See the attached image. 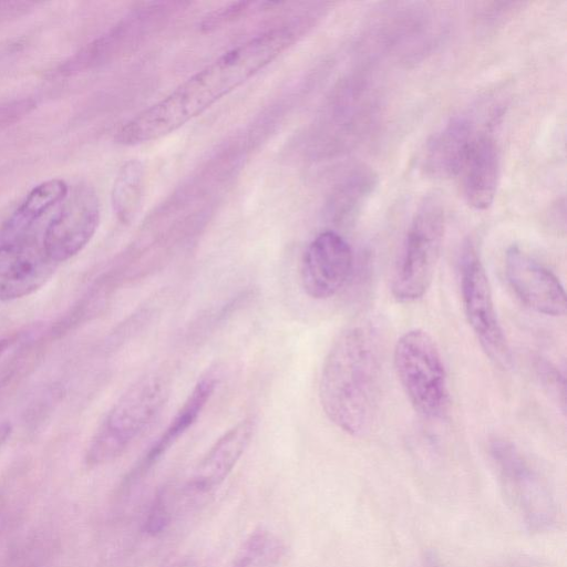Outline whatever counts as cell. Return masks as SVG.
Masks as SVG:
<instances>
[{
  "instance_id": "2",
  "label": "cell",
  "mask_w": 567,
  "mask_h": 567,
  "mask_svg": "<svg viewBox=\"0 0 567 567\" xmlns=\"http://www.w3.org/2000/svg\"><path fill=\"white\" fill-rule=\"evenodd\" d=\"M380 351L365 326L343 330L329 349L319 379L323 413L342 432L367 433L377 416L380 396Z\"/></svg>"
},
{
  "instance_id": "25",
  "label": "cell",
  "mask_w": 567,
  "mask_h": 567,
  "mask_svg": "<svg viewBox=\"0 0 567 567\" xmlns=\"http://www.w3.org/2000/svg\"><path fill=\"white\" fill-rule=\"evenodd\" d=\"M34 109L30 99L14 100L0 104V131L14 124Z\"/></svg>"
},
{
  "instance_id": "27",
  "label": "cell",
  "mask_w": 567,
  "mask_h": 567,
  "mask_svg": "<svg viewBox=\"0 0 567 567\" xmlns=\"http://www.w3.org/2000/svg\"><path fill=\"white\" fill-rule=\"evenodd\" d=\"M540 374L544 378L545 385L550 386V390L554 392V395L565 404V391H564V378L559 374V371L556 370L555 367L550 365L548 362L540 363L539 367Z\"/></svg>"
},
{
  "instance_id": "14",
  "label": "cell",
  "mask_w": 567,
  "mask_h": 567,
  "mask_svg": "<svg viewBox=\"0 0 567 567\" xmlns=\"http://www.w3.org/2000/svg\"><path fill=\"white\" fill-rule=\"evenodd\" d=\"M56 264L43 247L24 239L0 245V301L27 297L53 275Z\"/></svg>"
},
{
  "instance_id": "3",
  "label": "cell",
  "mask_w": 567,
  "mask_h": 567,
  "mask_svg": "<svg viewBox=\"0 0 567 567\" xmlns=\"http://www.w3.org/2000/svg\"><path fill=\"white\" fill-rule=\"evenodd\" d=\"M168 393V381L161 373H147L136 380L112 405L92 436L86 464L99 466L122 455L154 422Z\"/></svg>"
},
{
  "instance_id": "15",
  "label": "cell",
  "mask_w": 567,
  "mask_h": 567,
  "mask_svg": "<svg viewBox=\"0 0 567 567\" xmlns=\"http://www.w3.org/2000/svg\"><path fill=\"white\" fill-rule=\"evenodd\" d=\"M254 434V421L244 419L227 430L195 466L187 489L205 494L218 487L230 474Z\"/></svg>"
},
{
  "instance_id": "8",
  "label": "cell",
  "mask_w": 567,
  "mask_h": 567,
  "mask_svg": "<svg viewBox=\"0 0 567 567\" xmlns=\"http://www.w3.org/2000/svg\"><path fill=\"white\" fill-rule=\"evenodd\" d=\"M460 274L463 309L468 324L486 355L501 368H508L512 359L509 347L496 315L487 274L472 240L462 247Z\"/></svg>"
},
{
  "instance_id": "4",
  "label": "cell",
  "mask_w": 567,
  "mask_h": 567,
  "mask_svg": "<svg viewBox=\"0 0 567 567\" xmlns=\"http://www.w3.org/2000/svg\"><path fill=\"white\" fill-rule=\"evenodd\" d=\"M488 453L505 501L530 533H544L557 520V502L547 477L513 442L494 439Z\"/></svg>"
},
{
  "instance_id": "28",
  "label": "cell",
  "mask_w": 567,
  "mask_h": 567,
  "mask_svg": "<svg viewBox=\"0 0 567 567\" xmlns=\"http://www.w3.org/2000/svg\"><path fill=\"white\" fill-rule=\"evenodd\" d=\"M37 4L29 1H0V23L31 12Z\"/></svg>"
},
{
  "instance_id": "31",
  "label": "cell",
  "mask_w": 567,
  "mask_h": 567,
  "mask_svg": "<svg viewBox=\"0 0 567 567\" xmlns=\"http://www.w3.org/2000/svg\"><path fill=\"white\" fill-rule=\"evenodd\" d=\"M16 339L13 337L4 338L0 340V354L6 351V349L13 343Z\"/></svg>"
},
{
  "instance_id": "9",
  "label": "cell",
  "mask_w": 567,
  "mask_h": 567,
  "mask_svg": "<svg viewBox=\"0 0 567 567\" xmlns=\"http://www.w3.org/2000/svg\"><path fill=\"white\" fill-rule=\"evenodd\" d=\"M380 114V96L367 71L347 78L337 90L329 115V144L344 152L361 144L372 132Z\"/></svg>"
},
{
  "instance_id": "29",
  "label": "cell",
  "mask_w": 567,
  "mask_h": 567,
  "mask_svg": "<svg viewBox=\"0 0 567 567\" xmlns=\"http://www.w3.org/2000/svg\"><path fill=\"white\" fill-rule=\"evenodd\" d=\"M164 567H197L196 561L190 557H181L165 565Z\"/></svg>"
},
{
  "instance_id": "17",
  "label": "cell",
  "mask_w": 567,
  "mask_h": 567,
  "mask_svg": "<svg viewBox=\"0 0 567 567\" xmlns=\"http://www.w3.org/2000/svg\"><path fill=\"white\" fill-rule=\"evenodd\" d=\"M217 375H203L172 419L162 435L154 442L142 460L130 472L124 487L131 488L171 449V446L196 422L217 386Z\"/></svg>"
},
{
  "instance_id": "12",
  "label": "cell",
  "mask_w": 567,
  "mask_h": 567,
  "mask_svg": "<svg viewBox=\"0 0 567 567\" xmlns=\"http://www.w3.org/2000/svg\"><path fill=\"white\" fill-rule=\"evenodd\" d=\"M353 270V252L337 231L324 230L307 246L300 264V281L313 299H328L347 284Z\"/></svg>"
},
{
  "instance_id": "18",
  "label": "cell",
  "mask_w": 567,
  "mask_h": 567,
  "mask_svg": "<svg viewBox=\"0 0 567 567\" xmlns=\"http://www.w3.org/2000/svg\"><path fill=\"white\" fill-rule=\"evenodd\" d=\"M501 172V155L495 140L487 133L477 135L463 165V194L476 210L494 202Z\"/></svg>"
},
{
  "instance_id": "1",
  "label": "cell",
  "mask_w": 567,
  "mask_h": 567,
  "mask_svg": "<svg viewBox=\"0 0 567 567\" xmlns=\"http://www.w3.org/2000/svg\"><path fill=\"white\" fill-rule=\"evenodd\" d=\"M297 38L295 29L278 27L226 51L127 121L116 132V143L135 146L177 131L269 65Z\"/></svg>"
},
{
  "instance_id": "30",
  "label": "cell",
  "mask_w": 567,
  "mask_h": 567,
  "mask_svg": "<svg viewBox=\"0 0 567 567\" xmlns=\"http://www.w3.org/2000/svg\"><path fill=\"white\" fill-rule=\"evenodd\" d=\"M12 432V426L9 422H0V449L7 442Z\"/></svg>"
},
{
  "instance_id": "6",
  "label": "cell",
  "mask_w": 567,
  "mask_h": 567,
  "mask_svg": "<svg viewBox=\"0 0 567 567\" xmlns=\"http://www.w3.org/2000/svg\"><path fill=\"white\" fill-rule=\"evenodd\" d=\"M442 31V20L429 3L386 2L373 13L364 39L372 52L409 62L429 53Z\"/></svg>"
},
{
  "instance_id": "11",
  "label": "cell",
  "mask_w": 567,
  "mask_h": 567,
  "mask_svg": "<svg viewBox=\"0 0 567 567\" xmlns=\"http://www.w3.org/2000/svg\"><path fill=\"white\" fill-rule=\"evenodd\" d=\"M168 2L146 3L131 12L106 33L93 40L56 69L61 76L75 75L102 65L124 51L157 25L169 12Z\"/></svg>"
},
{
  "instance_id": "16",
  "label": "cell",
  "mask_w": 567,
  "mask_h": 567,
  "mask_svg": "<svg viewBox=\"0 0 567 567\" xmlns=\"http://www.w3.org/2000/svg\"><path fill=\"white\" fill-rule=\"evenodd\" d=\"M477 135L466 115L446 122L426 143L423 155L426 175L443 179L460 174Z\"/></svg>"
},
{
  "instance_id": "26",
  "label": "cell",
  "mask_w": 567,
  "mask_h": 567,
  "mask_svg": "<svg viewBox=\"0 0 567 567\" xmlns=\"http://www.w3.org/2000/svg\"><path fill=\"white\" fill-rule=\"evenodd\" d=\"M252 3L254 2H236L226 6L225 8L214 12L209 18L205 19L203 27L210 29L213 27H217L218 24L225 23L233 18H237L245 11L249 10V7L252 6Z\"/></svg>"
},
{
  "instance_id": "5",
  "label": "cell",
  "mask_w": 567,
  "mask_h": 567,
  "mask_svg": "<svg viewBox=\"0 0 567 567\" xmlns=\"http://www.w3.org/2000/svg\"><path fill=\"white\" fill-rule=\"evenodd\" d=\"M396 377L415 411L431 420L443 417L450 408L447 373L433 338L412 329L396 341L393 352Z\"/></svg>"
},
{
  "instance_id": "19",
  "label": "cell",
  "mask_w": 567,
  "mask_h": 567,
  "mask_svg": "<svg viewBox=\"0 0 567 567\" xmlns=\"http://www.w3.org/2000/svg\"><path fill=\"white\" fill-rule=\"evenodd\" d=\"M68 190L66 183L60 178H51L34 186L2 226L1 244L27 239L32 226L51 207L63 200Z\"/></svg>"
},
{
  "instance_id": "22",
  "label": "cell",
  "mask_w": 567,
  "mask_h": 567,
  "mask_svg": "<svg viewBox=\"0 0 567 567\" xmlns=\"http://www.w3.org/2000/svg\"><path fill=\"white\" fill-rule=\"evenodd\" d=\"M284 553L285 547L279 537L260 528L246 538L230 567H277Z\"/></svg>"
},
{
  "instance_id": "13",
  "label": "cell",
  "mask_w": 567,
  "mask_h": 567,
  "mask_svg": "<svg viewBox=\"0 0 567 567\" xmlns=\"http://www.w3.org/2000/svg\"><path fill=\"white\" fill-rule=\"evenodd\" d=\"M505 276L517 298L532 310L551 317L565 315L566 293L560 280L516 245L506 251Z\"/></svg>"
},
{
  "instance_id": "20",
  "label": "cell",
  "mask_w": 567,
  "mask_h": 567,
  "mask_svg": "<svg viewBox=\"0 0 567 567\" xmlns=\"http://www.w3.org/2000/svg\"><path fill=\"white\" fill-rule=\"evenodd\" d=\"M379 183L375 171L367 165L352 168L332 194L329 215L337 225L352 224Z\"/></svg>"
},
{
  "instance_id": "7",
  "label": "cell",
  "mask_w": 567,
  "mask_h": 567,
  "mask_svg": "<svg viewBox=\"0 0 567 567\" xmlns=\"http://www.w3.org/2000/svg\"><path fill=\"white\" fill-rule=\"evenodd\" d=\"M445 229V214L436 196H427L408 229L392 279L393 297L404 303L421 299L433 280Z\"/></svg>"
},
{
  "instance_id": "10",
  "label": "cell",
  "mask_w": 567,
  "mask_h": 567,
  "mask_svg": "<svg viewBox=\"0 0 567 567\" xmlns=\"http://www.w3.org/2000/svg\"><path fill=\"white\" fill-rule=\"evenodd\" d=\"M100 200L89 185H79L49 223L42 247L59 264L76 256L93 238L100 224Z\"/></svg>"
},
{
  "instance_id": "24",
  "label": "cell",
  "mask_w": 567,
  "mask_h": 567,
  "mask_svg": "<svg viewBox=\"0 0 567 567\" xmlns=\"http://www.w3.org/2000/svg\"><path fill=\"white\" fill-rule=\"evenodd\" d=\"M524 6L523 2H489L477 12V19L484 27H495L504 23L507 18H511ZM489 27V28H491Z\"/></svg>"
},
{
  "instance_id": "23",
  "label": "cell",
  "mask_w": 567,
  "mask_h": 567,
  "mask_svg": "<svg viewBox=\"0 0 567 567\" xmlns=\"http://www.w3.org/2000/svg\"><path fill=\"white\" fill-rule=\"evenodd\" d=\"M172 499L167 491L159 492L152 503L145 520V532L150 535L162 533L172 519Z\"/></svg>"
},
{
  "instance_id": "21",
  "label": "cell",
  "mask_w": 567,
  "mask_h": 567,
  "mask_svg": "<svg viewBox=\"0 0 567 567\" xmlns=\"http://www.w3.org/2000/svg\"><path fill=\"white\" fill-rule=\"evenodd\" d=\"M144 190V166L138 159L125 162L115 177L111 202L117 219L131 223L137 215Z\"/></svg>"
}]
</instances>
